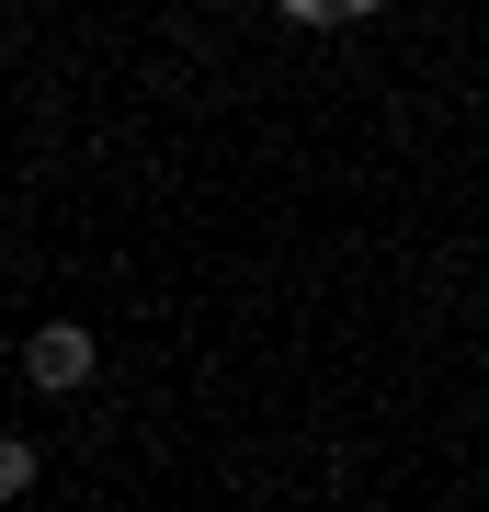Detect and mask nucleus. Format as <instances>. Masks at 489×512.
Listing matches in <instances>:
<instances>
[{
	"label": "nucleus",
	"mask_w": 489,
	"mask_h": 512,
	"mask_svg": "<svg viewBox=\"0 0 489 512\" xmlns=\"http://www.w3.org/2000/svg\"><path fill=\"white\" fill-rule=\"evenodd\" d=\"M91 365H103V342H91L80 319H46L35 342H23V376H35L46 399H69V387H91Z\"/></svg>",
	"instance_id": "obj_1"
},
{
	"label": "nucleus",
	"mask_w": 489,
	"mask_h": 512,
	"mask_svg": "<svg viewBox=\"0 0 489 512\" xmlns=\"http://www.w3.org/2000/svg\"><path fill=\"white\" fill-rule=\"evenodd\" d=\"M23 490H35V444L0 433V501H23Z\"/></svg>",
	"instance_id": "obj_2"
},
{
	"label": "nucleus",
	"mask_w": 489,
	"mask_h": 512,
	"mask_svg": "<svg viewBox=\"0 0 489 512\" xmlns=\"http://www.w3.org/2000/svg\"><path fill=\"white\" fill-rule=\"evenodd\" d=\"M285 23L296 35H330V23H353V0H285Z\"/></svg>",
	"instance_id": "obj_3"
}]
</instances>
